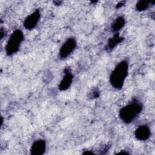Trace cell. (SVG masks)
<instances>
[{"label": "cell", "instance_id": "obj_1", "mask_svg": "<svg viewBox=\"0 0 155 155\" xmlns=\"http://www.w3.org/2000/svg\"><path fill=\"white\" fill-rule=\"evenodd\" d=\"M128 73V63L127 61L119 62L111 71L110 76V84L118 90L121 89Z\"/></svg>", "mask_w": 155, "mask_h": 155}, {"label": "cell", "instance_id": "obj_2", "mask_svg": "<svg viewBox=\"0 0 155 155\" xmlns=\"http://www.w3.org/2000/svg\"><path fill=\"white\" fill-rule=\"evenodd\" d=\"M143 105L137 99H133L119 111V117L125 124L132 122L142 112Z\"/></svg>", "mask_w": 155, "mask_h": 155}, {"label": "cell", "instance_id": "obj_3", "mask_svg": "<svg viewBox=\"0 0 155 155\" xmlns=\"http://www.w3.org/2000/svg\"><path fill=\"white\" fill-rule=\"evenodd\" d=\"M24 39V34L21 30H15L11 34L7 42L5 47L6 54L8 56H11L18 52Z\"/></svg>", "mask_w": 155, "mask_h": 155}, {"label": "cell", "instance_id": "obj_4", "mask_svg": "<svg viewBox=\"0 0 155 155\" xmlns=\"http://www.w3.org/2000/svg\"><path fill=\"white\" fill-rule=\"evenodd\" d=\"M77 42L74 38L67 39L61 47L59 51V56L61 59H65L68 57L76 49Z\"/></svg>", "mask_w": 155, "mask_h": 155}, {"label": "cell", "instance_id": "obj_5", "mask_svg": "<svg viewBox=\"0 0 155 155\" xmlns=\"http://www.w3.org/2000/svg\"><path fill=\"white\" fill-rule=\"evenodd\" d=\"M40 18V11L39 9H37L26 17L24 21V27L27 30H33L37 26Z\"/></svg>", "mask_w": 155, "mask_h": 155}, {"label": "cell", "instance_id": "obj_6", "mask_svg": "<svg viewBox=\"0 0 155 155\" xmlns=\"http://www.w3.org/2000/svg\"><path fill=\"white\" fill-rule=\"evenodd\" d=\"M135 137L141 141L148 140L151 136V130L147 125H142L138 127L134 131Z\"/></svg>", "mask_w": 155, "mask_h": 155}, {"label": "cell", "instance_id": "obj_7", "mask_svg": "<svg viewBox=\"0 0 155 155\" xmlns=\"http://www.w3.org/2000/svg\"><path fill=\"white\" fill-rule=\"evenodd\" d=\"M46 150V142L44 139H38L35 141L30 148L31 155H42Z\"/></svg>", "mask_w": 155, "mask_h": 155}, {"label": "cell", "instance_id": "obj_8", "mask_svg": "<svg viewBox=\"0 0 155 155\" xmlns=\"http://www.w3.org/2000/svg\"><path fill=\"white\" fill-rule=\"evenodd\" d=\"M73 76L68 68L64 70V76L59 84V89L61 91L67 90L72 84Z\"/></svg>", "mask_w": 155, "mask_h": 155}, {"label": "cell", "instance_id": "obj_9", "mask_svg": "<svg viewBox=\"0 0 155 155\" xmlns=\"http://www.w3.org/2000/svg\"><path fill=\"white\" fill-rule=\"evenodd\" d=\"M123 39L124 38L120 36L119 33H114V35L108 39L106 49L108 51L113 50L118 44H119L123 41Z\"/></svg>", "mask_w": 155, "mask_h": 155}, {"label": "cell", "instance_id": "obj_10", "mask_svg": "<svg viewBox=\"0 0 155 155\" xmlns=\"http://www.w3.org/2000/svg\"><path fill=\"white\" fill-rule=\"evenodd\" d=\"M125 25V19L123 16H118L113 22L111 25V30L114 33H118Z\"/></svg>", "mask_w": 155, "mask_h": 155}, {"label": "cell", "instance_id": "obj_11", "mask_svg": "<svg viewBox=\"0 0 155 155\" xmlns=\"http://www.w3.org/2000/svg\"><path fill=\"white\" fill-rule=\"evenodd\" d=\"M154 4V1H146V0L139 1L136 5V8L139 12H142L147 10L151 5H153Z\"/></svg>", "mask_w": 155, "mask_h": 155}, {"label": "cell", "instance_id": "obj_12", "mask_svg": "<svg viewBox=\"0 0 155 155\" xmlns=\"http://www.w3.org/2000/svg\"><path fill=\"white\" fill-rule=\"evenodd\" d=\"M90 96L91 98H96L99 96V91L98 90L97 88H93L92 91L90 93Z\"/></svg>", "mask_w": 155, "mask_h": 155}, {"label": "cell", "instance_id": "obj_13", "mask_svg": "<svg viewBox=\"0 0 155 155\" xmlns=\"http://www.w3.org/2000/svg\"><path fill=\"white\" fill-rule=\"evenodd\" d=\"M124 2H125V1L120 2L119 4H118L117 5H116V7H117V8H119V7H120L123 6V5H124Z\"/></svg>", "mask_w": 155, "mask_h": 155}]
</instances>
